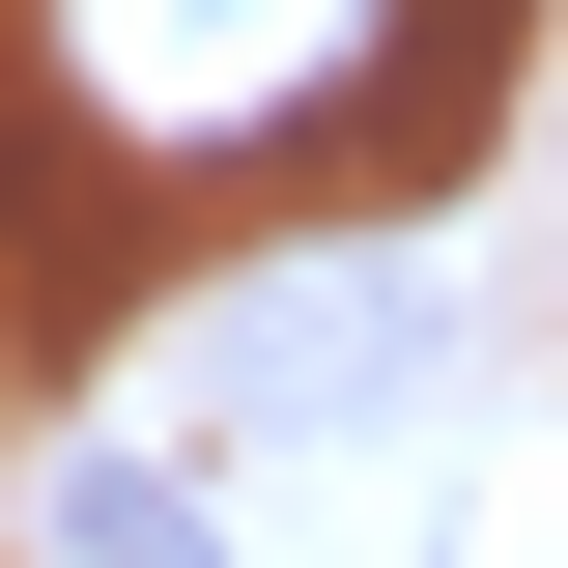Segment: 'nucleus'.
<instances>
[{
  "label": "nucleus",
  "instance_id": "obj_1",
  "mask_svg": "<svg viewBox=\"0 0 568 568\" xmlns=\"http://www.w3.org/2000/svg\"><path fill=\"white\" fill-rule=\"evenodd\" d=\"M369 29H398V0H58V85L142 171H256V142H342Z\"/></svg>",
  "mask_w": 568,
  "mask_h": 568
},
{
  "label": "nucleus",
  "instance_id": "obj_4",
  "mask_svg": "<svg viewBox=\"0 0 568 568\" xmlns=\"http://www.w3.org/2000/svg\"><path fill=\"white\" fill-rule=\"evenodd\" d=\"M0 200H29V114H0Z\"/></svg>",
  "mask_w": 568,
  "mask_h": 568
},
{
  "label": "nucleus",
  "instance_id": "obj_2",
  "mask_svg": "<svg viewBox=\"0 0 568 568\" xmlns=\"http://www.w3.org/2000/svg\"><path fill=\"white\" fill-rule=\"evenodd\" d=\"M58 568H227V540H200V484H171V455H114V426H85V455H58Z\"/></svg>",
  "mask_w": 568,
  "mask_h": 568
},
{
  "label": "nucleus",
  "instance_id": "obj_3",
  "mask_svg": "<svg viewBox=\"0 0 568 568\" xmlns=\"http://www.w3.org/2000/svg\"><path fill=\"white\" fill-rule=\"evenodd\" d=\"M227 369H256V398H369V369H398V284H284Z\"/></svg>",
  "mask_w": 568,
  "mask_h": 568
}]
</instances>
